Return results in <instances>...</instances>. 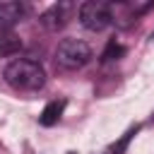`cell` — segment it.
I'll list each match as a JSON object with an SVG mask.
<instances>
[{
  "label": "cell",
  "mask_w": 154,
  "mask_h": 154,
  "mask_svg": "<svg viewBox=\"0 0 154 154\" xmlns=\"http://www.w3.org/2000/svg\"><path fill=\"white\" fill-rule=\"evenodd\" d=\"M5 82L19 91H36L46 84V72L43 67L36 63V60H26V58H19V60H12L5 72H2Z\"/></svg>",
  "instance_id": "1"
},
{
  "label": "cell",
  "mask_w": 154,
  "mask_h": 154,
  "mask_svg": "<svg viewBox=\"0 0 154 154\" xmlns=\"http://www.w3.org/2000/svg\"><path fill=\"white\" fill-rule=\"evenodd\" d=\"M89 58H91V48L79 38H63L55 48V65L63 70H77L87 65Z\"/></svg>",
  "instance_id": "2"
},
{
  "label": "cell",
  "mask_w": 154,
  "mask_h": 154,
  "mask_svg": "<svg viewBox=\"0 0 154 154\" xmlns=\"http://www.w3.org/2000/svg\"><path fill=\"white\" fill-rule=\"evenodd\" d=\"M77 14H79L82 26L89 29V31H103L113 22L111 2H103V0H87V2H82Z\"/></svg>",
  "instance_id": "3"
},
{
  "label": "cell",
  "mask_w": 154,
  "mask_h": 154,
  "mask_svg": "<svg viewBox=\"0 0 154 154\" xmlns=\"http://www.w3.org/2000/svg\"><path fill=\"white\" fill-rule=\"evenodd\" d=\"M70 14H72V2H58V5L48 7V10L41 14V24H43L48 31H58V29H63V26L67 24Z\"/></svg>",
  "instance_id": "4"
},
{
  "label": "cell",
  "mask_w": 154,
  "mask_h": 154,
  "mask_svg": "<svg viewBox=\"0 0 154 154\" xmlns=\"http://www.w3.org/2000/svg\"><path fill=\"white\" fill-rule=\"evenodd\" d=\"M24 17L22 2H0V31H10Z\"/></svg>",
  "instance_id": "5"
},
{
  "label": "cell",
  "mask_w": 154,
  "mask_h": 154,
  "mask_svg": "<svg viewBox=\"0 0 154 154\" xmlns=\"http://www.w3.org/2000/svg\"><path fill=\"white\" fill-rule=\"evenodd\" d=\"M63 111H65V101H63V99H55V101L46 103V108H43L41 116H38V123H41L43 128H51V125H55V123L60 120Z\"/></svg>",
  "instance_id": "6"
},
{
  "label": "cell",
  "mask_w": 154,
  "mask_h": 154,
  "mask_svg": "<svg viewBox=\"0 0 154 154\" xmlns=\"http://www.w3.org/2000/svg\"><path fill=\"white\" fill-rule=\"evenodd\" d=\"M22 48V41L17 34L12 31H0V58H10L14 53H19Z\"/></svg>",
  "instance_id": "7"
},
{
  "label": "cell",
  "mask_w": 154,
  "mask_h": 154,
  "mask_svg": "<svg viewBox=\"0 0 154 154\" xmlns=\"http://www.w3.org/2000/svg\"><path fill=\"white\" fill-rule=\"evenodd\" d=\"M135 132H137V128H130V130H128V132H125L118 142H113V144H111L103 154H123V152L128 149V144H130V140H132V135H135Z\"/></svg>",
  "instance_id": "8"
},
{
  "label": "cell",
  "mask_w": 154,
  "mask_h": 154,
  "mask_svg": "<svg viewBox=\"0 0 154 154\" xmlns=\"http://www.w3.org/2000/svg\"><path fill=\"white\" fill-rule=\"evenodd\" d=\"M123 53H125V48H123V46H118L116 41H111V43H108V48L103 51V60H116V58H120Z\"/></svg>",
  "instance_id": "9"
},
{
  "label": "cell",
  "mask_w": 154,
  "mask_h": 154,
  "mask_svg": "<svg viewBox=\"0 0 154 154\" xmlns=\"http://www.w3.org/2000/svg\"><path fill=\"white\" fill-rule=\"evenodd\" d=\"M152 123H154V113H152Z\"/></svg>",
  "instance_id": "10"
}]
</instances>
